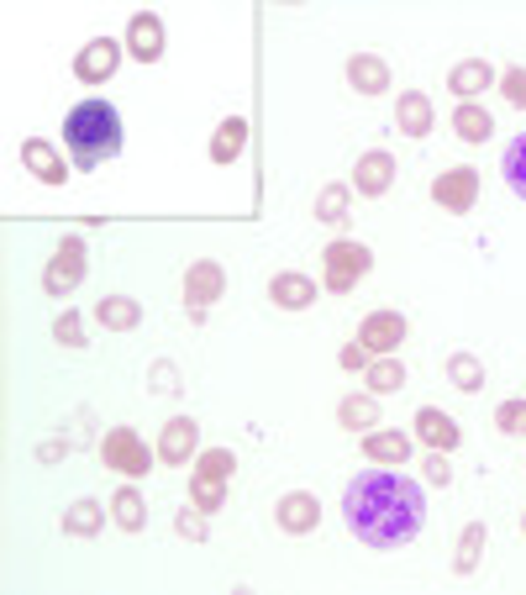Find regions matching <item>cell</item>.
<instances>
[{"label":"cell","instance_id":"31","mask_svg":"<svg viewBox=\"0 0 526 595\" xmlns=\"http://www.w3.org/2000/svg\"><path fill=\"white\" fill-rule=\"evenodd\" d=\"M190 501H195L205 516H211V511H222V507H227V479L201 475V469H195V475H190Z\"/></svg>","mask_w":526,"mask_h":595},{"label":"cell","instance_id":"40","mask_svg":"<svg viewBox=\"0 0 526 595\" xmlns=\"http://www.w3.org/2000/svg\"><path fill=\"white\" fill-rule=\"evenodd\" d=\"M522 533H526V516H522Z\"/></svg>","mask_w":526,"mask_h":595},{"label":"cell","instance_id":"15","mask_svg":"<svg viewBox=\"0 0 526 595\" xmlns=\"http://www.w3.org/2000/svg\"><path fill=\"white\" fill-rule=\"evenodd\" d=\"M22 164H27L43 185H63V179H69V164H63V153L53 148L48 138H27V143H22Z\"/></svg>","mask_w":526,"mask_h":595},{"label":"cell","instance_id":"13","mask_svg":"<svg viewBox=\"0 0 526 595\" xmlns=\"http://www.w3.org/2000/svg\"><path fill=\"white\" fill-rule=\"evenodd\" d=\"M390 185H395V158H390L384 148L363 153V158L352 164V190H358V195H369V201H374V195H384Z\"/></svg>","mask_w":526,"mask_h":595},{"label":"cell","instance_id":"33","mask_svg":"<svg viewBox=\"0 0 526 595\" xmlns=\"http://www.w3.org/2000/svg\"><path fill=\"white\" fill-rule=\"evenodd\" d=\"M495 427L505 432V438H526V401H500Z\"/></svg>","mask_w":526,"mask_h":595},{"label":"cell","instance_id":"4","mask_svg":"<svg viewBox=\"0 0 526 595\" xmlns=\"http://www.w3.org/2000/svg\"><path fill=\"white\" fill-rule=\"evenodd\" d=\"M100 464L117 469V475H127V479H143L147 469H153V453H147V443L132 432V427H111V432L100 438Z\"/></svg>","mask_w":526,"mask_h":595},{"label":"cell","instance_id":"8","mask_svg":"<svg viewBox=\"0 0 526 595\" xmlns=\"http://www.w3.org/2000/svg\"><path fill=\"white\" fill-rule=\"evenodd\" d=\"M406 332H410V322L401 317V311H374V317H363V328H358V343H363L369 354L380 358V354H395V348L406 343Z\"/></svg>","mask_w":526,"mask_h":595},{"label":"cell","instance_id":"20","mask_svg":"<svg viewBox=\"0 0 526 595\" xmlns=\"http://www.w3.org/2000/svg\"><path fill=\"white\" fill-rule=\"evenodd\" d=\"M95 322L106 332H132L138 322H143V306L132 296H106L100 306H95Z\"/></svg>","mask_w":526,"mask_h":595},{"label":"cell","instance_id":"34","mask_svg":"<svg viewBox=\"0 0 526 595\" xmlns=\"http://www.w3.org/2000/svg\"><path fill=\"white\" fill-rule=\"evenodd\" d=\"M195 469H201V475H216V479H232V469H237L232 448H205L201 459H195Z\"/></svg>","mask_w":526,"mask_h":595},{"label":"cell","instance_id":"18","mask_svg":"<svg viewBox=\"0 0 526 595\" xmlns=\"http://www.w3.org/2000/svg\"><path fill=\"white\" fill-rule=\"evenodd\" d=\"M268 300L279 311H306V306H316V285L306 274H274L268 279Z\"/></svg>","mask_w":526,"mask_h":595},{"label":"cell","instance_id":"17","mask_svg":"<svg viewBox=\"0 0 526 595\" xmlns=\"http://www.w3.org/2000/svg\"><path fill=\"white\" fill-rule=\"evenodd\" d=\"M348 85L358 90V95H384V90H390V63H384L380 53H352Z\"/></svg>","mask_w":526,"mask_h":595},{"label":"cell","instance_id":"38","mask_svg":"<svg viewBox=\"0 0 526 595\" xmlns=\"http://www.w3.org/2000/svg\"><path fill=\"white\" fill-rule=\"evenodd\" d=\"M421 469H427V485H442V490L453 485V464H447V453H432Z\"/></svg>","mask_w":526,"mask_h":595},{"label":"cell","instance_id":"22","mask_svg":"<svg viewBox=\"0 0 526 595\" xmlns=\"http://www.w3.org/2000/svg\"><path fill=\"white\" fill-rule=\"evenodd\" d=\"M242 148H248V121L227 117L211 138V164H232V158H242Z\"/></svg>","mask_w":526,"mask_h":595},{"label":"cell","instance_id":"19","mask_svg":"<svg viewBox=\"0 0 526 595\" xmlns=\"http://www.w3.org/2000/svg\"><path fill=\"white\" fill-rule=\"evenodd\" d=\"M395 127H401L406 138H427V132H432V100H427L421 90H406L401 106H395Z\"/></svg>","mask_w":526,"mask_h":595},{"label":"cell","instance_id":"37","mask_svg":"<svg viewBox=\"0 0 526 595\" xmlns=\"http://www.w3.org/2000/svg\"><path fill=\"white\" fill-rule=\"evenodd\" d=\"M175 533L190 537V543H205V533H211V527H205V511L201 507H195V511H179V516H175Z\"/></svg>","mask_w":526,"mask_h":595},{"label":"cell","instance_id":"12","mask_svg":"<svg viewBox=\"0 0 526 595\" xmlns=\"http://www.w3.org/2000/svg\"><path fill=\"white\" fill-rule=\"evenodd\" d=\"M416 438L432 448V453H453V448L464 443V427L447 417V412H438V406H421L416 412Z\"/></svg>","mask_w":526,"mask_h":595},{"label":"cell","instance_id":"25","mask_svg":"<svg viewBox=\"0 0 526 595\" xmlns=\"http://www.w3.org/2000/svg\"><path fill=\"white\" fill-rule=\"evenodd\" d=\"M111 516H117V527H121V533H143V527H147V507H143V496H138L132 485H121L117 496H111Z\"/></svg>","mask_w":526,"mask_h":595},{"label":"cell","instance_id":"6","mask_svg":"<svg viewBox=\"0 0 526 595\" xmlns=\"http://www.w3.org/2000/svg\"><path fill=\"white\" fill-rule=\"evenodd\" d=\"M432 201H438L442 211H453V216L474 211V201H479V169L458 164V169L438 175V179H432Z\"/></svg>","mask_w":526,"mask_h":595},{"label":"cell","instance_id":"30","mask_svg":"<svg viewBox=\"0 0 526 595\" xmlns=\"http://www.w3.org/2000/svg\"><path fill=\"white\" fill-rule=\"evenodd\" d=\"M337 421L343 427H380V395H348L343 406H337Z\"/></svg>","mask_w":526,"mask_h":595},{"label":"cell","instance_id":"23","mask_svg":"<svg viewBox=\"0 0 526 595\" xmlns=\"http://www.w3.org/2000/svg\"><path fill=\"white\" fill-rule=\"evenodd\" d=\"M453 132H458L464 143H485V138L495 132V117H490L485 106H474V100H458V111H453Z\"/></svg>","mask_w":526,"mask_h":595},{"label":"cell","instance_id":"35","mask_svg":"<svg viewBox=\"0 0 526 595\" xmlns=\"http://www.w3.org/2000/svg\"><path fill=\"white\" fill-rule=\"evenodd\" d=\"M53 343H63V348H85V322H80V311H63L59 322H53Z\"/></svg>","mask_w":526,"mask_h":595},{"label":"cell","instance_id":"27","mask_svg":"<svg viewBox=\"0 0 526 595\" xmlns=\"http://www.w3.org/2000/svg\"><path fill=\"white\" fill-rule=\"evenodd\" d=\"M485 543H490L485 522H468L464 537H458V554H453V569H458V574H474V569H479V559H485Z\"/></svg>","mask_w":526,"mask_h":595},{"label":"cell","instance_id":"16","mask_svg":"<svg viewBox=\"0 0 526 595\" xmlns=\"http://www.w3.org/2000/svg\"><path fill=\"white\" fill-rule=\"evenodd\" d=\"M500 74H495V63L490 59H464V63H453V74H447V90L458 95V100H474L479 90H490Z\"/></svg>","mask_w":526,"mask_h":595},{"label":"cell","instance_id":"28","mask_svg":"<svg viewBox=\"0 0 526 595\" xmlns=\"http://www.w3.org/2000/svg\"><path fill=\"white\" fill-rule=\"evenodd\" d=\"M363 374H369V395H390V390L406 385V364H401V358H390V354H380L369 369H363Z\"/></svg>","mask_w":526,"mask_h":595},{"label":"cell","instance_id":"26","mask_svg":"<svg viewBox=\"0 0 526 595\" xmlns=\"http://www.w3.org/2000/svg\"><path fill=\"white\" fill-rule=\"evenodd\" d=\"M447 380L464 390V395H474V390L485 385V358L468 354V348H458V354L447 358Z\"/></svg>","mask_w":526,"mask_h":595},{"label":"cell","instance_id":"29","mask_svg":"<svg viewBox=\"0 0 526 595\" xmlns=\"http://www.w3.org/2000/svg\"><path fill=\"white\" fill-rule=\"evenodd\" d=\"M500 175H505V185H511V195H522L526 201V132L505 143V153H500Z\"/></svg>","mask_w":526,"mask_h":595},{"label":"cell","instance_id":"39","mask_svg":"<svg viewBox=\"0 0 526 595\" xmlns=\"http://www.w3.org/2000/svg\"><path fill=\"white\" fill-rule=\"evenodd\" d=\"M337 364H343V369H369V364H374V354H369V348H363V343H358V337H352L348 348H343V354H337Z\"/></svg>","mask_w":526,"mask_h":595},{"label":"cell","instance_id":"10","mask_svg":"<svg viewBox=\"0 0 526 595\" xmlns=\"http://www.w3.org/2000/svg\"><path fill=\"white\" fill-rule=\"evenodd\" d=\"M222 290H227V269L216 264V259H201V264L184 269V300L195 311H205L211 300H222Z\"/></svg>","mask_w":526,"mask_h":595},{"label":"cell","instance_id":"2","mask_svg":"<svg viewBox=\"0 0 526 595\" xmlns=\"http://www.w3.org/2000/svg\"><path fill=\"white\" fill-rule=\"evenodd\" d=\"M63 148H69V164L85 175V169H100L121 153V111L111 100L89 95L80 100L69 117H63Z\"/></svg>","mask_w":526,"mask_h":595},{"label":"cell","instance_id":"9","mask_svg":"<svg viewBox=\"0 0 526 595\" xmlns=\"http://www.w3.org/2000/svg\"><path fill=\"white\" fill-rule=\"evenodd\" d=\"M274 522L285 527L290 537H306L322 527V501L311 496V490H290V496H279V507H274Z\"/></svg>","mask_w":526,"mask_h":595},{"label":"cell","instance_id":"32","mask_svg":"<svg viewBox=\"0 0 526 595\" xmlns=\"http://www.w3.org/2000/svg\"><path fill=\"white\" fill-rule=\"evenodd\" d=\"M348 195H352V185H322L316 190V222H348Z\"/></svg>","mask_w":526,"mask_h":595},{"label":"cell","instance_id":"24","mask_svg":"<svg viewBox=\"0 0 526 595\" xmlns=\"http://www.w3.org/2000/svg\"><path fill=\"white\" fill-rule=\"evenodd\" d=\"M106 527V507L100 501H74L63 511V537H95Z\"/></svg>","mask_w":526,"mask_h":595},{"label":"cell","instance_id":"5","mask_svg":"<svg viewBox=\"0 0 526 595\" xmlns=\"http://www.w3.org/2000/svg\"><path fill=\"white\" fill-rule=\"evenodd\" d=\"M80 279H85V238H63L59 253H53L48 269H43V290H48L53 300H63Z\"/></svg>","mask_w":526,"mask_h":595},{"label":"cell","instance_id":"3","mask_svg":"<svg viewBox=\"0 0 526 595\" xmlns=\"http://www.w3.org/2000/svg\"><path fill=\"white\" fill-rule=\"evenodd\" d=\"M374 269V253H369V242H352V238H337L326 242L322 253V279L332 296H348V290H358V279Z\"/></svg>","mask_w":526,"mask_h":595},{"label":"cell","instance_id":"1","mask_svg":"<svg viewBox=\"0 0 526 595\" xmlns=\"http://www.w3.org/2000/svg\"><path fill=\"white\" fill-rule=\"evenodd\" d=\"M343 522H348V533L358 543H369V548H406L416 543V533L427 527V496H421V485L401 469H363L358 479H348V490H343Z\"/></svg>","mask_w":526,"mask_h":595},{"label":"cell","instance_id":"14","mask_svg":"<svg viewBox=\"0 0 526 595\" xmlns=\"http://www.w3.org/2000/svg\"><path fill=\"white\" fill-rule=\"evenodd\" d=\"M195 448H201V427H195V417L164 421V432H158V459H164V464H190Z\"/></svg>","mask_w":526,"mask_h":595},{"label":"cell","instance_id":"11","mask_svg":"<svg viewBox=\"0 0 526 595\" xmlns=\"http://www.w3.org/2000/svg\"><path fill=\"white\" fill-rule=\"evenodd\" d=\"M127 53H132V59H143V63L164 59V16L138 11V16L127 22Z\"/></svg>","mask_w":526,"mask_h":595},{"label":"cell","instance_id":"36","mask_svg":"<svg viewBox=\"0 0 526 595\" xmlns=\"http://www.w3.org/2000/svg\"><path fill=\"white\" fill-rule=\"evenodd\" d=\"M500 95H505L516 111H526V69H522V63H511V69L500 74Z\"/></svg>","mask_w":526,"mask_h":595},{"label":"cell","instance_id":"21","mask_svg":"<svg viewBox=\"0 0 526 595\" xmlns=\"http://www.w3.org/2000/svg\"><path fill=\"white\" fill-rule=\"evenodd\" d=\"M363 453H369L374 464H390V469H406V459H410V438H406V432H369V438H363Z\"/></svg>","mask_w":526,"mask_h":595},{"label":"cell","instance_id":"7","mask_svg":"<svg viewBox=\"0 0 526 595\" xmlns=\"http://www.w3.org/2000/svg\"><path fill=\"white\" fill-rule=\"evenodd\" d=\"M117 69H121V43L117 37H89L85 48H80V59H74V74H80L85 85H106Z\"/></svg>","mask_w":526,"mask_h":595}]
</instances>
